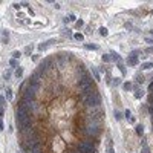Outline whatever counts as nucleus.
Here are the masks:
<instances>
[{
  "mask_svg": "<svg viewBox=\"0 0 153 153\" xmlns=\"http://www.w3.org/2000/svg\"><path fill=\"white\" fill-rule=\"evenodd\" d=\"M80 87L83 90H90L93 87V80L89 77V74L84 72L83 77H81V81H80Z\"/></svg>",
  "mask_w": 153,
  "mask_h": 153,
  "instance_id": "1",
  "label": "nucleus"
},
{
  "mask_svg": "<svg viewBox=\"0 0 153 153\" xmlns=\"http://www.w3.org/2000/svg\"><path fill=\"white\" fill-rule=\"evenodd\" d=\"M84 104H86L87 107H96V106H100V104H101V95L96 93V92L92 93L89 98L84 100Z\"/></svg>",
  "mask_w": 153,
  "mask_h": 153,
  "instance_id": "2",
  "label": "nucleus"
},
{
  "mask_svg": "<svg viewBox=\"0 0 153 153\" xmlns=\"http://www.w3.org/2000/svg\"><path fill=\"white\" fill-rule=\"evenodd\" d=\"M78 152L80 153H93L95 149H93V144L90 141H83L78 144Z\"/></svg>",
  "mask_w": 153,
  "mask_h": 153,
  "instance_id": "3",
  "label": "nucleus"
},
{
  "mask_svg": "<svg viewBox=\"0 0 153 153\" xmlns=\"http://www.w3.org/2000/svg\"><path fill=\"white\" fill-rule=\"evenodd\" d=\"M127 64L129 66H136V64H138V57H135V55H129Z\"/></svg>",
  "mask_w": 153,
  "mask_h": 153,
  "instance_id": "4",
  "label": "nucleus"
},
{
  "mask_svg": "<svg viewBox=\"0 0 153 153\" xmlns=\"http://www.w3.org/2000/svg\"><path fill=\"white\" fill-rule=\"evenodd\" d=\"M52 43H55V40H49V41H44V43H40V44H38V51H44Z\"/></svg>",
  "mask_w": 153,
  "mask_h": 153,
  "instance_id": "5",
  "label": "nucleus"
},
{
  "mask_svg": "<svg viewBox=\"0 0 153 153\" xmlns=\"http://www.w3.org/2000/svg\"><path fill=\"white\" fill-rule=\"evenodd\" d=\"M84 49H89V51H96V49H100L96 44H93V43H86L84 44Z\"/></svg>",
  "mask_w": 153,
  "mask_h": 153,
  "instance_id": "6",
  "label": "nucleus"
},
{
  "mask_svg": "<svg viewBox=\"0 0 153 153\" xmlns=\"http://www.w3.org/2000/svg\"><path fill=\"white\" fill-rule=\"evenodd\" d=\"M9 66H11L12 69H14V67L17 69V67H18V60H15V58H11V60H9Z\"/></svg>",
  "mask_w": 153,
  "mask_h": 153,
  "instance_id": "7",
  "label": "nucleus"
},
{
  "mask_svg": "<svg viewBox=\"0 0 153 153\" xmlns=\"http://www.w3.org/2000/svg\"><path fill=\"white\" fill-rule=\"evenodd\" d=\"M122 89H124V90H132L133 89V84L130 83V81H126V83L122 84Z\"/></svg>",
  "mask_w": 153,
  "mask_h": 153,
  "instance_id": "8",
  "label": "nucleus"
},
{
  "mask_svg": "<svg viewBox=\"0 0 153 153\" xmlns=\"http://www.w3.org/2000/svg\"><path fill=\"white\" fill-rule=\"evenodd\" d=\"M116 66H118V69L121 70V74H122V75H126V74H127V70H126V66H124V64L118 63V64H116Z\"/></svg>",
  "mask_w": 153,
  "mask_h": 153,
  "instance_id": "9",
  "label": "nucleus"
},
{
  "mask_svg": "<svg viewBox=\"0 0 153 153\" xmlns=\"http://www.w3.org/2000/svg\"><path fill=\"white\" fill-rule=\"evenodd\" d=\"M22 75H23V67H20V66H18L17 69H15V77H18V78H20Z\"/></svg>",
  "mask_w": 153,
  "mask_h": 153,
  "instance_id": "10",
  "label": "nucleus"
},
{
  "mask_svg": "<svg viewBox=\"0 0 153 153\" xmlns=\"http://www.w3.org/2000/svg\"><path fill=\"white\" fill-rule=\"evenodd\" d=\"M142 95H144V92L141 89H135V98H141Z\"/></svg>",
  "mask_w": 153,
  "mask_h": 153,
  "instance_id": "11",
  "label": "nucleus"
},
{
  "mask_svg": "<svg viewBox=\"0 0 153 153\" xmlns=\"http://www.w3.org/2000/svg\"><path fill=\"white\" fill-rule=\"evenodd\" d=\"M142 132H144V127H142L141 124H138L136 126V133H138V135H142Z\"/></svg>",
  "mask_w": 153,
  "mask_h": 153,
  "instance_id": "12",
  "label": "nucleus"
},
{
  "mask_svg": "<svg viewBox=\"0 0 153 153\" xmlns=\"http://www.w3.org/2000/svg\"><path fill=\"white\" fill-rule=\"evenodd\" d=\"M152 67H153V63H144V64H142V69H144V70L152 69Z\"/></svg>",
  "mask_w": 153,
  "mask_h": 153,
  "instance_id": "13",
  "label": "nucleus"
},
{
  "mask_svg": "<svg viewBox=\"0 0 153 153\" xmlns=\"http://www.w3.org/2000/svg\"><path fill=\"white\" fill-rule=\"evenodd\" d=\"M109 55H110V58H113V60H116V61H118V60H119V55H118V54H116V52H110V54H109Z\"/></svg>",
  "mask_w": 153,
  "mask_h": 153,
  "instance_id": "14",
  "label": "nucleus"
},
{
  "mask_svg": "<svg viewBox=\"0 0 153 153\" xmlns=\"http://www.w3.org/2000/svg\"><path fill=\"white\" fill-rule=\"evenodd\" d=\"M6 100H12V90L6 89Z\"/></svg>",
  "mask_w": 153,
  "mask_h": 153,
  "instance_id": "15",
  "label": "nucleus"
},
{
  "mask_svg": "<svg viewBox=\"0 0 153 153\" xmlns=\"http://www.w3.org/2000/svg\"><path fill=\"white\" fill-rule=\"evenodd\" d=\"M74 38H75V40H78V41H81V40H83V34H80V32H77V34L75 35H74Z\"/></svg>",
  "mask_w": 153,
  "mask_h": 153,
  "instance_id": "16",
  "label": "nucleus"
},
{
  "mask_svg": "<svg viewBox=\"0 0 153 153\" xmlns=\"http://www.w3.org/2000/svg\"><path fill=\"white\" fill-rule=\"evenodd\" d=\"M83 25H84V23H83V20H77L75 28H77V29H81V28H83Z\"/></svg>",
  "mask_w": 153,
  "mask_h": 153,
  "instance_id": "17",
  "label": "nucleus"
},
{
  "mask_svg": "<svg viewBox=\"0 0 153 153\" xmlns=\"http://www.w3.org/2000/svg\"><path fill=\"white\" fill-rule=\"evenodd\" d=\"M32 48H34L32 44H28V46L25 48V52H26V54H31V52H32Z\"/></svg>",
  "mask_w": 153,
  "mask_h": 153,
  "instance_id": "18",
  "label": "nucleus"
},
{
  "mask_svg": "<svg viewBox=\"0 0 153 153\" xmlns=\"http://www.w3.org/2000/svg\"><path fill=\"white\" fill-rule=\"evenodd\" d=\"M100 34H101V35H104V37H106V35L109 34V32H107V29H106V28H100Z\"/></svg>",
  "mask_w": 153,
  "mask_h": 153,
  "instance_id": "19",
  "label": "nucleus"
},
{
  "mask_svg": "<svg viewBox=\"0 0 153 153\" xmlns=\"http://www.w3.org/2000/svg\"><path fill=\"white\" fill-rule=\"evenodd\" d=\"M0 107L5 109V96H3V95H0Z\"/></svg>",
  "mask_w": 153,
  "mask_h": 153,
  "instance_id": "20",
  "label": "nucleus"
},
{
  "mask_svg": "<svg viewBox=\"0 0 153 153\" xmlns=\"http://www.w3.org/2000/svg\"><path fill=\"white\" fill-rule=\"evenodd\" d=\"M103 61H106V63H107V61H110V55L109 54H104L103 55Z\"/></svg>",
  "mask_w": 153,
  "mask_h": 153,
  "instance_id": "21",
  "label": "nucleus"
},
{
  "mask_svg": "<svg viewBox=\"0 0 153 153\" xmlns=\"http://www.w3.org/2000/svg\"><path fill=\"white\" fill-rule=\"evenodd\" d=\"M3 77H5V80H9V77H11V70H6Z\"/></svg>",
  "mask_w": 153,
  "mask_h": 153,
  "instance_id": "22",
  "label": "nucleus"
},
{
  "mask_svg": "<svg viewBox=\"0 0 153 153\" xmlns=\"http://www.w3.org/2000/svg\"><path fill=\"white\" fill-rule=\"evenodd\" d=\"M115 116H116V119H118V121H121V119H122V115H121V112H116V113H115Z\"/></svg>",
  "mask_w": 153,
  "mask_h": 153,
  "instance_id": "23",
  "label": "nucleus"
},
{
  "mask_svg": "<svg viewBox=\"0 0 153 153\" xmlns=\"http://www.w3.org/2000/svg\"><path fill=\"white\" fill-rule=\"evenodd\" d=\"M145 41H147L149 44H153V37H145Z\"/></svg>",
  "mask_w": 153,
  "mask_h": 153,
  "instance_id": "24",
  "label": "nucleus"
},
{
  "mask_svg": "<svg viewBox=\"0 0 153 153\" xmlns=\"http://www.w3.org/2000/svg\"><path fill=\"white\" fill-rule=\"evenodd\" d=\"M106 153H115V150H113V147H107V150H106Z\"/></svg>",
  "mask_w": 153,
  "mask_h": 153,
  "instance_id": "25",
  "label": "nucleus"
},
{
  "mask_svg": "<svg viewBox=\"0 0 153 153\" xmlns=\"http://www.w3.org/2000/svg\"><path fill=\"white\" fill-rule=\"evenodd\" d=\"M136 81H138V83H144V77H142V75H139L138 78H136Z\"/></svg>",
  "mask_w": 153,
  "mask_h": 153,
  "instance_id": "26",
  "label": "nucleus"
},
{
  "mask_svg": "<svg viewBox=\"0 0 153 153\" xmlns=\"http://www.w3.org/2000/svg\"><path fill=\"white\" fill-rule=\"evenodd\" d=\"M139 54H141L139 51H132V52H130V55H135V57H138Z\"/></svg>",
  "mask_w": 153,
  "mask_h": 153,
  "instance_id": "27",
  "label": "nucleus"
},
{
  "mask_svg": "<svg viewBox=\"0 0 153 153\" xmlns=\"http://www.w3.org/2000/svg\"><path fill=\"white\" fill-rule=\"evenodd\" d=\"M126 118H127V119L132 118V113H130V110H126Z\"/></svg>",
  "mask_w": 153,
  "mask_h": 153,
  "instance_id": "28",
  "label": "nucleus"
},
{
  "mask_svg": "<svg viewBox=\"0 0 153 153\" xmlns=\"http://www.w3.org/2000/svg\"><path fill=\"white\" fill-rule=\"evenodd\" d=\"M18 57H20V52H18V51H15V52H14V58H15V60H17Z\"/></svg>",
  "mask_w": 153,
  "mask_h": 153,
  "instance_id": "29",
  "label": "nucleus"
},
{
  "mask_svg": "<svg viewBox=\"0 0 153 153\" xmlns=\"http://www.w3.org/2000/svg\"><path fill=\"white\" fill-rule=\"evenodd\" d=\"M150 150H149V147H142V152L141 153H149Z\"/></svg>",
  "mask_w": 153,
  "mask_h": 153,
  "instance_id": "30",
  "label": "nucleus"
},
{
  "mask_svg": "<svg viewBox=\"0 0 153 153\" xmlns=\"http://www.w3.org/2000/svg\"><path fill=\"white\" fill-rule=\"evenodd\" d=\"M149 52V54H153V46H150V48H147V49H145Z\"/></svg>",
  "mask_w": 153,
  "mask_h": 153,
  "instance_id": "31",
  "label": "nucleus"
},
{
  "mask_svg": "<svg viewBox=\"0 0 153 153\" xmlns=\"http://www.w3.org/2000/svg\"><path fill=\"white\" fill-rule=\"evenodd\" d=\"M93 74H95V77L100 80V74H98V70H96V69H93Z\"/></svg>",
  "mask_w": 153,
  "mask_h": 153,
  "instance_id": "32",
  "label": "nucleus"
},
{
  "mask_svg": "<svg viewBox=\"0 0 153 153\" xmlns=\"http://www.w3.org/2000/svg\"><path fill=\"white\" fill-rule=\"evenodd\" d=\"M3 113H5V109H3V107H0V118L3 116Z\"/></svg>",
  "mask_w": 153,
  "mask_h": 153,
  "instance_id": "33",
  "label": "nucleus"
},
{
  "mask_svg": "<svg viewBox=\"0 0 153 153\" xmlns=\"http://www.w3.org/2000/svg\"><path fill=\"white\" fill-rule=\"evenodd\" d=\"M149 101H150V104H153V93H152V95H149Z\"/></svg>",
  "mask_w": 153,
  "mask_h": 153,
  "instance_id": "34",
  "label": "nucleus"
},
{
  "mask_svg": "<svg viewBox=\"0 0 153 153\" xmlns=\"http://www.w3.org/2000/svg\"><path fill=\"white\" fill-rule=\"evenodd\" d=\"M149 110H150V113H152V116H153V104H150V109H149Z\"/></svg>",
  "mask_w": 153,
  "mask_h": 153,
  "instance_id": "35",
  "label": "nucleus"
},
{
  "mask_svg": "<svg viewBox=\"0 0 153 153\" xmlns=\"http://www.w3.org/2000/svg\"><path fill=\"white\" fill-rule=\"evenodd\" d=\"M0 130H3V121H2V118H0Z\"/></svg>",
  "mask_w": 153,
  "mask_h": 153,
  "instance_id": "36",
  "label": "nucleus"
},
{
  "mask_svg": "<svg viewBox=\"0 0 153 153\" xmlns=\"http://www.w3.org/2000/svg\"><path fill=\"white\" fill-rule=\"evenodd\" d=\"M150 34H153V29H152V31H150Z\"/></svg>",
  "mask_w": 153,
  "mask_h": 153,
  "instance_id": "37",
  "label": "nucleus"
},
{
  "mask_svg": "<svg viewBox=\"0 0 153 153\" xmlns=\"http://www.w3.org/2000/svg\"><path fill=\"white\" fill-rule=\"evenodd\" d=\"M152 14H153V11H152Z\"/></svg>",
  "mask_w": 153,
  "mask_h": 153,
  "instance_id": "38",
  "label": "nucleus"
}]
</instances>
